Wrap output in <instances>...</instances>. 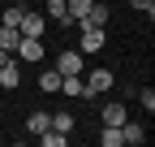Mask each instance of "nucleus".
Segmentation results:
<instances>
[{"label": "nucleus", "instance_id": "obj_8", "mask_svg": "<svg viewBox=\"0 0 155 147\" xmlns=\"http://www.w3.org/2000/svg\"><path fill=\"white\" fill-rule=\"evenodd\" d=\"M22 35H35V39H43V13H35V9H26V17H22V26H17Z\"/></svg>", "mask_w": 155, "mask_h": 147}, {"label": "nucleus", "instance_id": "obj_11", "mask_svg": "<svg viewBox=\"0 0 155 147\" xmlns=\"http://www.w3.org/2000/svg\"><path fill=\"white\" fill-rule=\"evenodd\" d=\"M48 17H52V22L61 26V30H73V22H69V13H65V0H48Z\"/></svg>", "mask_w": 155, "mask_h": 147}, {"label": "nucleus", "instance_id": "obj_20", "mask_svg": "<svg viewBox=\"0 0 155 147\" xmlns=\"http://www.w3.org/2000/svg\"><path fill=\"white\" fill-rule=\"evenodd\" d=\"M138 104L147 108V113H155V91H151V87H142V91H138Z\"/></svg>", "mask_w": 155, "mask_h": 147}, {"label": "nucleus", "instance_id": "obj_6", "mask_svg": "<svg viewBox=\"0 0 155 147\" xmlns=\"http://www.w3.org/2000/svg\"><path fill=\"white\" fill-rule=\"evenodd\" d=\"M56 69H61V74H82V52L65 48L61 56H56Z\"/></svg>", "mask_w": 155, "mask_h": 147}, {"label": "nucleus", "instance_id": "obj_3", "mask_svg": "<svg viewBox=\"0 0 155 147\" xmlns=\"http://www.w3.org/2000/svg\"><path fill=\"white\" fill-rule=\"evenodd\" d=\"M82 87H86V100H91V95H104V91H112V69L95 65V69L86 74V82H82Z\"/></svg>", "mask_w": 155, "mask_h": 147}, {"label": "nucleus", "instance_id": "obj_9", "mask_svg": "<svg viewBox=\"0 0 155 147\" xmlns=\"http://www.w3.org/2000/svg\"><path fill=\"white\" fill-rule=\"evenodd\" d=\"M125 117H129V113H125L121 100H108V104H104V125H125Z\"/></svg>", "mask_w": 155, "mask_h": 147}, {"label": "nucleus", "instance_id": "obj_1", "mask_svg": "<svg viewBox=\"0 0 155 147\" xmlns=\"http://www.w3.org/2000/svg\"><path fill=\"white\" fill-rule=\"evenodd\" d=\"M13 56L22 61V65H39V61H43V39L22 35V39H17V48H13Z\"/></svg>", "mask_w": 155, "mask_h": 147}, {"label": "nucleus", "instance_id": "obj_18", "mask_svg": "<svg viewBox=\"0 0 155 147\" xmlns=\"http://www.w3.org/2000/svg\"><path fill=\"white\" fill-rule=\"evenodd\" d=\"M99 143H104V147H121V143H125V138H121V125H104Z\"/></svg>", "mask_w": 155, "mask_h": 147}, {"label": "nucleus", "instance_id": "obj_16", "mask_svg": "<svg viewBox=\"0 0 155 147\" xmlns=\"http://www.w3.org/2000/svg\"><path fill=\"white\" fill-rule=\"evenodd\" d=\"M86 22H95V26H108V22H112V9H108V5H91Z\"/></svg>", "mask_w": 155, "mask_h": 147}, {"label": "nucleus", "instance_id": "obj_19", "mask_svg": "<svg viewBox=\"0 0 155 147\" xmlns=\"http://www.w3.org/2000/svg\"><path fill=\"white\" fill-rule=\"evenodd\" d=\"M39 143H43V147H65V143H69V134H56V130H43V134H39Z\"/></svg>", "mask_w": 155, "mask_h": 147}, {"label": "nucleus", "instance_id": "obj_17", "mask_svg": "<svg viewBox=\"0 0 155 147\" xmlns=\"http://www.w3.org/2000/svg\"><path fill=\"white\" fill-rule=\"evenodd\" d=\"M17 39H22V30H17V26H0V48H17Z\"/></svg>", "mask_w": 155, "mask_h": 147}, {"label": "nucleus", "instance_id": "obj_21", "mask_svg": "<svg viewBox=\"0 0 155 147\" xmlns=\"http://www.w3.org/2000/svg\"><path fill=\"white\" fill-rule=\"evenodd\" d=\"M129 5H134V9H138V13H147V17L155 13V0H129Z\"/></svg>", "mask_w": 155, "mask_h": 147}, {"label": "nucleus", "instance_id": "obj_5", "mask_svg": "<svg viewBox=\"0 0 155 147\" xmlns=\"http://www.w3.org/2000/svg\"><path fill=\"white\" fill-rule=\"evenodd\" d=\"M61 95H69V100H86V87H82L78 74H61Z\"/></svg>", "mask_w": 155, "mask_h": 147}, {"label": "nucleus", "instance_id": "obj_14", "mask_svg": "<svg viewBox=\"0 0 155 147\" xmlns=\"http://www.w3.org/2000/svg\"><path fill=\"white\" fill-rule=\"evenodd\" d=\"M95 0H65V13H69V22H78V17H86L91 13Z\"/></svg>", "mask_w": 155, "mask_h": 147}, {"label": "nucleus", "instance_id": "obj_2", "mask_svg": "<svg viewBox=\"0 0 155 147\" xmlns=\"http://www.w3.org/2000/svg\"><path fill=\"white\" fill-rule=\"evenodd\" d=\"M78 30H82V56H91V52H99L104 48V26H95V22H86V17H78Z\"/></svg>", "mask_w": 155, "mask_h": 147}, {"label": "nucleus", "instance_id": "obj_22", "mask_svg": "<svg viewBox=\"0 0 155 147\" xmlns=\"http://www.w3.org/2000/svg\"><path fill=\"white\" fill-rule=\"evenodd\" d=\"M5 5H9V0H5Z\"/></svg>", "mask_w": 155, "mask_h": 147}, {"label": "nucleus", "instance_id": "obj_7", "mask_svg": "<svg viewBox=\"0 0 155 147\" xmlns=\"http://www.w3.org/2000/svg\"><path fill=\"white\" fill-rule=\"evenodd\" d=\"M121 138H125V143H134V147H142V143H147V125L125 117V125H121Z\"/></svg>", "mask_w": 155, "mask_h": 147}, {"label": "nucleus", "instance_id": "obj_13", "mask_svg": "<svg viewBox=\"0 0 155 147\" xmlns=\"http://www.w3.org/2000/svg\"><path fill=\"white\" fill-rule=\"evenodd\" d=\"M39 91H61V69H39Z\"/></svg>", "mask_w": 155, "mask_h": 147}, {"label": "nucleus", "instance_id": "obj_10", "mask_svg": "<svg viewBox=\"0 0 155 147\" xmlns=\"http://www.w3.org/2000/svg\"><path fill=\"white\" fill-rule=\"evenodd\" d=\"M22 17H26V5L9 0V5H5V13H0V26H22Z\"/></svg>", "mask_w": 155, "mask_h": 147}, {"label": "nucleus", "instance_id": "obj_4", "mask_svg": "<svg viewBox=\"0 0 155 147\" xmlns=\"http://www.w3.org/2000/svg\"><path fill=\"white\" fill-rule=\"evenodd\" d=\"M0 87H5V91H17V87H22V69H17V56L0 65Z\"/></svg>", "mask_w": 155, "mask_h": 147}, {"label": "nucleus", "instance_id": "obj_12", "mask_svg": "<svg viewBox=\"0 0 155 147\" xmlns=\"http://www.w3.org/2000/svg\"><path fill=\"white\" fill-rule=\"evenodd\" d=\"M26 130L39 138V134H43V130H52V113H30L26 117Z\"/></svg>", "mask_w": 155, "mask_h": 147}, {"label": "nucleus", "instance_id": "obj_15", "mask_svg": "<svg viewBox=\"0 0 155 147\" xmlns=\"http://www.w3.org/2000/svg\"><path fill=\"white\" fill-rule=\"evenodd\" d=\"M52 130H56V134H73V113H65V108L52 113Z\"/></svg>", "mask_w": 155, "mask_h": 147}]
</instances>
